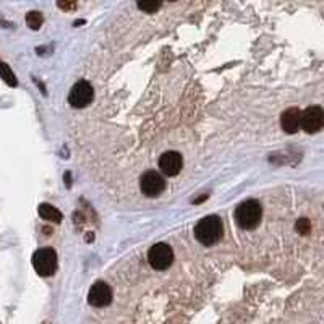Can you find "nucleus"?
Masks as SVG:
<instances>
[{
	"label": "nucleus",
	"mask_w": 324,
	"mask_h": 324,
	"mask_svg": "<svg viewBox=\"0 0 324 324\" xmlns=\"http://www.w3.org/2000/svg\"><path fill=\"white\" fill-rule=\"evenodd\" d=\"M194 237L204 246L217 243L222 237V220L217 216H208L201 219L194 227Z\"/></svg>",
	"instance_id": "nucleus-1"
},
{
	"label": "nucleus",
	"mask_w": 324,
	"mask_h": 324,
	"mask_svg": "<svg viewBox=\"0 0 324 324\" xmlns=\"http://www.w3.org/2000/svg\"><path fill=\"white\" fill-rule=\"evenodd\" d=\"M261 216H263V208H261V203L256 201V199H248L235 209L237 224L245 230L258 227L261 222Z\"/></svg>",
	"instance_id": "nucleus-2"
},
{
	"label": "nucleus",
	"mask_w": 324,
	"mask_h": 324,
	"mask_svg": "<svg viewBox=\"0 0 324 324\" xmlns=\"http://www.w3.org/2000/svg\"><path fill=\"white\" fill-rule=\"evenodd\" d=\"M33 266L43 277L52 276L57 269V253L54 248H39L33 255Z\"/></svg>",
	"instance_id": "nucleus-3"
},
{
	"label": "nucleus",
	"mask_w": 324,
	"mask_h": 324,
	"mask_svg": "<svg viewBox=\"0 0 324 324\" xmlns=\"http://www.w3.org/2000/svg\"><path fill=\"white\" fill-rule=\"evenodd\" d=\"M92 97H94V89H92L91 83L81 80L78 83L73 85V88L70 89L68 94V102L75 109H83L88 104H91Z\"/></svg>",
	"instance_id": "nucleus-4"
},
{
	"label": "nucleus",
	"mask_w": 324,
	"mask_h": 324,
	"mask_svg": "<svg viewBox=\"0 0 324 324\" xmlns=\"http://www.w3.org/2000/svg\"><path fill=\"white\" fill-rule=\"evenodd\" d=\"M148 259H149V264H151L154 269L164 271L172 264L173 251L171 246L166 243H156L151 250H149Z\"/></svg>",
	"instance_id": "nucleus-5"
},
{
	"label": "nucleus",
	"mask_w": 324,
	"mask_h": 324,
	"mask_svg": "<svg viewBox=\"0 0 324 324\" xmlns=\"http://www.w3.org/2000/svg\"><path fill=\"white\" fill-rule=\"evenodd\" d=\"M140 187H141L143 194H146L149 198H154V196H159V194L164 192V188H166V180H164L161 173H157L156 171H149L141 175Z\"/></svg>",
	"instance_id": "nucleus-6"
},
{
	"label": "nucleus",
	"mask_w": 324,
	"mask_h": 324,
	"mask_svg": "<svg viewBox=\"0 0 324 324\" xmlns=\"http://www.w3.org/2000/svg\"><path fill=\"white\" fill-rule=\"evenodd\" d=\"M324 123V112L320 106H311L302 112L300 128L306 133H316L323 128Z\"/></svg>",
	"instance_id": "nucleus-7"
},
{
	"label": "nucleus",
	"mask_w": 324,
	"mask_h": 324,
	"mask_svg": "<svg viewBox=\"0 0 324 324\" xmlns=\"http://www.w3.org/2000/svg\"><path fill=\"white\" fill-rule=\"evenodd\" d=\"M182 167H183V157L180 156L177 151L164 152L161 159H159V169H161L164 175H167V177L178 175Z\"/></svg>",
	"instance_id": "nucleus-8"
},
{
	"label": "nucleus",
	"mask_w": 324,
	"mask_h": 324,
	"mask_svg": "<svg viewBox=\"0 0 324 324\" xmlns=\"http://www.w3.org/2000/svg\"><path fill=\"white\" fill-rule=\"evenodd\" d=\"M88 302L92 306H107L112 302V289L106 282H96L88 294Z\"/></svg>",
	"instance_id": "nucleus-9"
},
{
	"label": "nucleus",
	"mask_w": 324,
	"mask_h": 324,
	"mask_svg": "<svg viewBox=\"0 0 324 324\" xmlns=\"http://www.w3.org/2000/svg\"><path fill=\"white\" fill-rule=\"evenodd\" d=\"M300 120H302V110L298 107H290L284 114L281 115V127L285 133L294 135L300 130Z\"/></svg>",
	"instance_id": "nucleus-10"
},
{
	"label": "nucleus",
	"mask_w": 324,
	"mask_h": 324,
	"mask_svg": "<svg viewBox=\"0 0 324 324\" xmlns=\"http://www.w3.org/2000/svg\"><path fill=\"white\" fill-rule=\"evenodd\" d=\"M38 213H39V216H41V217H43L44 220H50V222H55V224L62 222V213H60L57 208L52 206V204H49V203L39 204Z\"/></svg>",
	"instance_id": "nucleus-11"
},
{
	"label": "nucleus",
	"mask_w": 324,
	"mask_h": 324,
	"mask_svg": "<svg viewBox=\"0 0 324 324\" xmlns=\"http://www.w3.org/2000/svg\"><path fill=\"white\" fill-rule=\"evenodd\" d=\"M24 20H26V24L33 31H38L41 26H43V23H44L43 13L38 12V10H31V12H28L26 18H24Z\"/></svg>",
	"instance_id": "nucleus-12"
},
{
	"label": "nucleus",
	"mask_w": 324,
	"mask_h": 324,
	"mask_svg": "<svg viewBox=\"0 0 324 324\" xmlns=\"http://www.w3.org/2000/svg\"><path fill=\"white\" fill-rule=\"evenodd\" d=\"M0 78H2L8 86H12V88H15V86L18 85L17 76H15L12 68H10V66L5 64V62H0Z\"/></svg>",
	"instance_id": "nucleus-13"
},
{
	"label": "nucleus",
	"mask_w": 324,
	"mask_h": 324,
	"mask_svg": "<svg viewBox=\"0 0 324 324\" xmlns=\"http://www.w3.org/2000/svg\"><path fill=\"white\" fill-rule=\"evenodd\" d=\"M295 229H297V232H298V234L306 235V234H310V232H311V224H310V220H308V219L302 217V219H298V220H297Z\"/></svg>",
	"instance_id": "nucleus-14"
},
{
	"label": "nucleus",
	"mask_w": 324,
	"mask_h": 324,
	"mask_svg": "<svg viewBox=\"0 0 324 324\" xmlns=\"http://www.w3.org/2000/svg\"><path fill=\"white\" fill-rule=\"evenodd\" d=\"M138 8L146 13H154L156 10L161 8V3L159 2H138Z\"/></svg>",
	"instance_id": "nucleus-15"
},
{
	"label": "nucleus",
	"mask_w": 324,
	"mask_h": 324,
	"mask_svg": "<svg viewBox=\"0 0 324 324\" xmlns=\"http://www.w3.org/2000/svg\"><path fill=\"white\" fill-rule=\"evenodd\" d=\"M59 8L62 10H71V8H76V3H70V2H59Z\"/></svg>",
	"instance_id": "nucleus-16"
}]
</instances>
